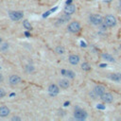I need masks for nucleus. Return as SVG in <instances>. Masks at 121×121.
<instances>
[{"label": "nucleus", "mask_w": 121, "mask_h": 121, "mask_svg": "<svg viewBox=\"0 0 121 121\" xmlns=\"http://www.w3.org/2000/svg\"><path fill=\"white\" fill-rule=\"evenodd\" d=\"M89 21L94 26H100V25H102L104 23V18H102L101 15L95 13V14H91L90 15Z\"/></svg>", "instance_id": "1"}, {"label": "nucleus", "mask_w": 121, "mask_h": 121, "mask_svg": "<svg viewBox=\"0 0 121 121\" xmlns=\"http://www.w3.org/2000/svg\"><path fill=\"white\" fill-rule=\"evenodd\" d=\"M104 24L108 26V27H113L116 26L117 24V20L116 18L112 15V14H107L104 17Z\"/></svg>", "instance_id": "2"}, {"label": "nucleus", "mask_w": 121, "mask_h": 121, "mask_svg": "<svg viewBox=\"0 0 121 121\" xmlns=\"http://www.w3.org/2000/svg\"><path fill=\"white\" fill-rule=\"evenodd\" d=\"M87 112L82 110V109H79V108H77L75 110V112H74V117L78 120H85L86 117H87Z\"/></svg>", "instance_id": "3"}, {"label": "nucleus", "mask_w": 121, "mask_h": 121, "mask_svg": "<svg viewBox=\"0 0 121 121\" xmlns=\"http://www.w3.org/2000/svg\"><path fill=\"white\" fill-rule=\"evenodd\" d=\"M67 28H68V30H69L71 33H78V32L80 30L81 26H80V24H79L78 21H74V22H71V23L68 25Z\"/></svg>", "instance_id": "4"}, {"label": "nucleus", "mask_w": 121, "mask_h": 121, "mask_svg": "<svg viewBox=\"0 0 121 121\" xmlns=\"http://www.w3.org/2000/svg\"><path fill=\"white\" fill-rule=\"evenodd\" d=\"M100 99L101 101H103L104 103H112L113 101V95L111 93H107L105 92L104 94H102L100 95Z\"/></svg>", "instance_id": "5"}, {"label": "nucleus", "mask_w": 121, "mask_h": 121, "mask_svg": "<svg viewBox=\"0 0 121 121\" xmlns=\"http://www.w3.org/2000/svg\"><path fill=\"white\" fill-rule=\"evenodd\" d=\"M23 16H24L23 11H11V12H9V17L13 21H18V20L22 19Z\"/></svg>", "instance_id": "6"}, {"label": "nucleus", "mask_w": 121, "mask_h": 121, "mask_svg": "<svg viewBox=\"0 0 121 121\" xmlns=\"http://www.w3.org/2000/svg\"><path fill=\"white\" fill-rule=\"evenodd\" d=\"M93 93L95 94V96L100 97V95L105 93V87L102 86V85H96V86H95V88L93 90Z\"/></svg>", "instance_id": "7"}, {"label": "nucleus", "mask_w": 121, "mask_h": 121, "mask_svg": "<svg viewBox=\"0 0 121 121\" xmlns=\"http://www.w3.org/2000/svg\"><path fill=\"white\" fill-rule=\"evenodd\" d=\"M108 78L114 82H121V73H111L108 75Z\"/></svg>", "instance_id": "8"}, {"label": "nucleus", "mask_w": 121, "mask_h": 121, "mask_svg": "<svg viewBox=\"0 0 121 121\" xmlns=\"http://www.w3.org/2000/svg\"><path fill=\"white\" fill-rule=\"evenodd\" d=\"M48 92H49L50 95H56L59 94L60 89L56 84H50L49 87H48Z\"/></svg>", "instance_id": "9"}, {"label": "nucleus", "mask_w": 121, "mask_h": 121, "mask_svg": "<svg viewBox=\"0 0 121 121\" xmlns=\"http://www.w3.org/2000/svg\"><path fill=\"white\" fill-rule=\"evenodd\" d=\"M79 60H80V59H79L78 55L73 54V55H70V57H69V62L73 65H77L79 62Z\"/></svg>", "instance_id": "10"}, {"label": "nucleus", "mask_w": 121, "mask_h": 121, "mask_svg": "<svg viewBox=\"0 0 121 121\" xmlns=\"http://www.w3.org/2000/svg\"><path fill=\"white\" fill-rule=\"evenodd\" d=\"M20 81H21V78L17 75H12L9 77V83L11 85H16V84L20 83Z\"/></svg>", "instance_id": "11"}, {"label": "nucleus", "mask_w": 121, "mask_h": 121, "mask_svg": "<svg viewBox=\"0 0 121 121\" xmlns=\"http://www.w3.org/2000/svg\"><path fill=\"white\" fill-rule=\"evenodd\" d=\"M76 11V7L72 4H67L66 7L64 8V12L67 14H73Z\"/></svg>", "instance_id": "12"}, {"label": "nucleus", "mask_w": 121, "mask_h": 121, "mask_svg": "<svg viewBox=\"0 0 121 121\" xmlns=\"http://www.w3.org/2000/svg\"><path fill=\"white\" fill-rule=\"evenodd\" d=\"M9 113V109L7 106H1L0 107V116L1 117H6Z\"/></svg>", "instance_id": "13"}, {"label": "nucleus", "mask_w": 121, "mask_h": 121, "mask_svg": "<svg viewBox=\"0 0 121 121\" xmlns=\"http://www.w3.org/2000/svg\"><path fill=\"white\" fill-rule=\"evenodd\" d=\"M69 20H70V14L65 13V14H63V15L60 16V18L58 20V23H60V24H64V23H67Z\"/></svg>", "instance_id": "14"}, {"label": "nucleus", "mask_w": 121, "mask_h": 121, "mask_svg": "<svg viewBox=\"0 0 121 121\" xmlns=\"http://www.w3.org/2000/svg\"><path fill=\"white\" fill-rule=\"evenodd\" d=\"M61 74L65 77H68L69 78H74L76 74L72 70H61Z\"/></svg>", "instance_id": "15"}, {"label": "nucleus", "mask_w": 121, "mask_h": 121, "mask_svg": "<svg viewBox=\"0 0 121 121\" xmlns=\"http://www.w3.org/2000/svg\"><path fill=\"white\" fill-rule=\"evenodd\" d=\"M101 57H102V59H104L105 60H108V61H111V62H114V61H115V60H114V58H113L112 55L108 54V53H103V54L101 55Z\"/></svg>", "instance_id": "16"}, {"label": "nucleus", "mask_w": 121, "mask_h": 121, "mask_svg": "<svg viewBox=\"0 0 121 121\" xmlns=\"http://www.w3.org/2000/svg\"><path fill=\"white\" fill-rule=\"evenodd\" d=\"M59 85H60V87L62 88V89H67L70 84H69V81H68L67 79H61V80H60Z\"/></svg>", "instance_id": "17"}, {"label": "nucleus", "mask_w": 121, "mask_h": 121, "mask_svg": "<svg viewBox=\"0 0 121 121\" xmlns=\"http://www.w3.org/2000/svg\"><path fill=\"white\" fill-rule=\"evenodd\" d=\"M81 69L83 71H90L91 70V65L88 62H83L81 64Z\"/></svg>", "instance_id": "18"}, {"label": "nucleus", "mask_w": 121, "mask_h": 121, "mask_svg": "<svg viewBox=\"0 0 121 121\" xmlns=\"http://www.w3.org/2000/svg\"><path fill=\"white\" fill-rule=\"evenodd\" d=\"M64 47L63 46H61V45H58L57 47H56V53H58V54H60V55H61V54H64Z\"/></svg>", "instance_id": "19"}, {"label": "nucleus", "mask_w": 121, "mask_h": 121, "mask_svg": "<svg viewBox=\"0 0 121 121\" xmlns=\"http://www.w3.org/2000/svg\"><path fill=\"white\" fill-rule=\"evenodd\" d=\"M23 26H24L25 28H26L27 30H30V29H31V25H30V23H29L27 20H25V21L23 22Z\"/></svg>", "instance_id": "20"}, {"label": "nucleus", "mask_w": 121, "mask_h": 121, "mask_svg": "<svg viewBox=\"0 0 121 121\" xmlns=\"http://www.w3.org/2000/svg\"><path fill=\"white\" fill-rule=\"evenodd\" d=\"M8 48H9V44H8V43H3V44L0 46V50H2V51L6 50V49H8Z\"/></svg>", "instance_id": "21"}, {"label": "nucleus", "mask_w": 121, "mask_h": 121, "mask_svg": "<svg viewBox=\"0 0 121 121\" xmlns=\"http://www.w3.org/2000/svg\"><path fill=\"white\" fill-rule=\"evenodd\" d=\"M5 95H6V92H5L3 89H1V88H0V98L4 97Z\"/></svg>", "instance_id": "22"}, {"label": "nucleus", "mask_w": 121, "mask_h": 121, "mask_svg": "<svg viewBox=\"0 0 121 121\" xmlns=\"http://www.w3.org/2000/svg\"><path fill=\"white\" fill-rule=\"evenodd\" d=\"M26 68H27V69H26V71H27V72H32V71L34 70L33 66H29V65H27V66H26Z\"/></svg>", "instance_id": "23"}, {"label": "nucleus", "mask_w": 121, "mask_h": 121, "mask_svg": "<svg viewBox=\"0 0 121 121\" xmlns=\"http://www.w3.org/2000/svg\"><path fill=\"white\" fill-rule=\"evenodd\" d=\"M11 119H12V120H18V121H20V120H21V118H20V117H18V116H13Z\"/></svg>", "instance_id": "24"}, {"label": "nucleus", "mask_w": 121, "mask_h": 121, "mask_svg": "<svg viewBox=\"0 0 121 121\" xmlns=\"http://www.w3.org/2000/svg\"><path fill=\"white\" fill-rule=\"evenodd\" d=\"M69 104H70V102H69V101H66V102L63 104V106H65V107H66V106H67V105H69Z\"/></svg>", "instance_id": "25"}, {"label": "nucleus", "mask_w": 121, "mask_h": 121, "mask_svg": "<svg viewBox=\"0 0 121 121\" xmlns=\"http://www.w3.org/2000/svg\"><path fill=\"white\" fill-rule=\"evenodd\" d=\"M103 2H106V3H110V2H112V0H102Z\"/></svg>", "instance_id": "26"}, {"label": "nucleus", "mask_w": 121, "mask_h": 121, "mask_svg": "<svg viewBox=\"0 0 121 121\" xmlns=\"http://www.w3.org/2000/svg\"><path fill=\"white\" fill-rule=\"evenodd\" d=\"M2 80H3V76L0 74V82H2Z\"/></svg>", "instance_id": "27"}, {"label": "nucleus", "mask_w": 121, "mask_h": 121, "mask_svg": "<svg viewBox=\"0 0 121 121\" xmlns=\"http://www.w3.org/2000/svg\"><path fill=\"white\" fill-rule=\"evenodd\" d=\"M25 34H26V36H27V37H29V36H30V33H28V32H26Z\"/></svg>", "instance_id": "28"}, {"label": "nucleus", "mask_w": 121, "mask_h": 121, "mask_svg": "<svg viewBox=\"0 0 121 121\" xmlns=\"http://www.w3.org/2000/svg\"><path fill=\"white\" fill-rule=\"evenodd\" d=\"M71 2H72V0H67V1H66V5H67V4H70Z\"/></svg>", "instance_id": "29"}, {"label": "nucleus", "mask_w": 121, "mask_h": 121, "mask_svg": "<svg viewBox=\"0 0 121 121\" xmlns=\"http://www.w3.org/2000/svg\"><path fill=\"white\" fill-rule=\"evenodd\" d=\"M1 42H2V40H1V38H0V43H1Z\"/></svg>", "instance_id": "30"}, {"label": "nucleus", "mask_w": 121, "mask_h": 121, "mask_svg": "<svg viewBox=\"0 0 121 121\" xmlns=\"http://www.w3.org/2000/svg\"><path fill=\"white\" fill-rule=\"evenodd\" d=\"M119 3H120V5H121V0H119Z\"/></svg>", "instance_id": "31"}]
</instances>
